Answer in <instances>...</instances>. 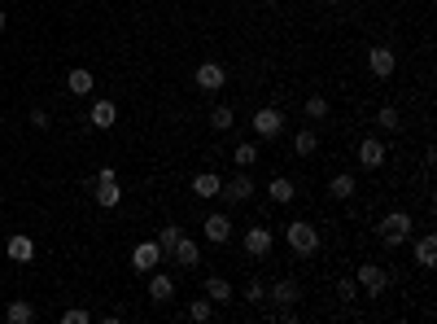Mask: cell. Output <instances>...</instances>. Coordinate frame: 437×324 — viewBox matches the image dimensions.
Segmentation results:
<instances>
[{
    "mask_svg": "<svg viewBox=\"0 0 437 324\" xmlns=\"http://www.w3.org/2000/svg\"><path fill=\"white\" fill-rule=\"evenodd\" d=\"M48 123H53V118H48V110H31V128H35V132H44Z\"/></svg>",
    "mask_w": 437,
    "mask_h": 324,
    "instance_id": "e575fe53",
    "label": "cell"
},
{
    "mask_svg": "<svg viewBox=\"0 0 437 324\" xmlns=\"http://www.w3.org/2000/svg\"><path fill=\"white\" fill-rule=\"evenodd\" d=\"M376 233H380L385 250H402V245L411 241V215H407V211H390V215L376 223Z\"/></svg>",
    "mask_w": 437,
    "mask_h": 324,
    "instance_id": "7a4b0ae2",
    "label": "cell"
},
{
    "mask_svg": "<svg viewBox=\"0 0 437 324\" xmlns=\"http://www.w3.org/2000/svg\"><path fill=\"white\" fill-rule=\"evenodd\" d=\"M188 315H193V320H201V324H210V320L219 315V307H215L210 298L201 294V298H193V307H188Z\"/></svg>",
    "mask_w": 437,
    "mask_h": 324,
    "instance_id": "83f0119b",
    "label": "cell"
},
{
    "mask_svg": "<svg viewBox=\"0 0 437 324\" xmlns=\"http://www.w3.org/2000/svg\"><path fill=\"white\" fill-rule=\"evenodd\" d=\"M232 162L249 171L254 162H259V145H254V140H241V145H237V154H232Z\"/></svg>",
    "mask_w": 437,
    "mask_h": 324,
    "instance_id": "f1b7e54d",
    "label": "cell"
},
{
    "mask_svg": "<svg viewBox=\"0 0 437 324\" xmlns=\"http://www.w3.org/2000/svg\"><path fill=\"white\" fill-rule=\"evenodd\" d=\"M92 197H96V206H101V211H114V206L123 202L118 176H114V180H92Z\"/></svg>",
    "mask_w": 437,
    "mask_h": 324,
    "instance_id": "5bb4252c",
    "label": "cell"
},
{
    "mask_svg": "<svg viewBox=\"0 0 437 324\" xmlns=\"http://www.w3.org/2000/svg\"><path fill=\"white\" fill-rule=\"evenodd\" d=\"M267 298H271V307H293L297 298H302V285L293 276H280V281L267 285Z\"/></svg>",
    "mask_w": 437,
    "mask_h": 324,
    "instance_id": "8992f818",
    "label": "cell"
},
{
    "mask_svg": "<svg viewBox=\"0 0 437 324\" xmlns=\"http://www.w3.org/2000/svg\"><path fill=\"white\" fill-rule=\"evenodd\" d=\"M179 237H184V228H179V223H162V233L153 237V241H158V250H162V259H171V250H175Z\"/></svg>",
    "mask_w": 437,
    "mask_h": 324,
    "instance_id": "603a6c76",
    "label": "cell"
},
{
    "mask_svg": "<svg viewBox=\"0 0 437 324\" xmlns=\"http://www.w3.org/2000/svg\"><path fill=\"white\" fill-rule=\"evenodd\" d=\"M354 281H358V289H363V294H385V285H390V276H385V272L376 267V263H363V267H358L354 272Z\"/></svg>",
    "mask_w": 437,
    "mask_h": 324,
    "instance_id": "7c38bea8",
    "label": "cell"
},
{
    "mask_svg": "<svg viewBox=\"0 0 437 324\" xmlns=\"http://www.w3.org/2000/svg\"><path fill=\"white\" fill-rule=\"evenodd\" d=\"M5 255H9L13 263H31V259H35V241H31L27 233H13V237L5 241Z\"/></svg>",
    "mask_w": 437,
    "mask_h": 324,
    "instance_id": "2e32d148",
    "label": "cell"
},
{
    "mask_svg": "<svg viewBox=\"0 0 437 324\" xmlns=\"http://www.w3.org/2000/svg\"><path fill=\"white\" fill-rule=\"evenodd\" d=\"M62 324H92V311H84V307H70V311H62Z\"/></svg>",
    "mask_w": 437,
    "mask_h": 324,
    "instance_id": "d6a6232c",
    "label": "cell"
},
{
    "mask_svg": "<svg viewBox=\"0 0 437 324\" xmlns=\"http://www.w3.org/2000/svg\"><path fill=\"white\" fill-rule=\"evenodd\" d=\"M88 123H92L96 132H110L114 123H118V106H114V101H106V96H101V101L92 106V114H88Z\"/></svg>",
    "mask_w": 437,
    "mask_h": 324,
    "instance_id": "9a60e30c",
    "label": "cell"
},
{
    "mask_svg": "<svg viewBox=\"0 0 437 324\" xmlns=\"http://www.w3.org/2000/svg\"><path fill=\"white\" fill-rule=\"evenodd\" d=\"M337 294H341V303L358 298V281H354V276H341V281H337Z\"/></svg>",
    "mask_w": 437,
    "mask_h": 324,
    "instance_id": "836d02e7",
    "label": "cell"
},
{
    "mask_svg": "<svg viewBox=\"0 0 437 324\" xmlns=\"http://www.w3.org/2000/svg\"><path fill=\"white\" fill-rule=\"evenodd\" d=\"M171 259H175L179 267H188V272H193V267L201 263V245H197L193 237H179V241H175V250H171Z\"/></svg>",
    "mask_w": 437,
    "mask_h": 324,
    "instance_id": "e0dca14e",
    "label": "cell"
},
{
    "mask_svg": "<svg viewBox=\"0 0 437 324\" xmlns=\"http://www.w3.org/2000/svg\"><path fill=\"white\" fill-rule=\"evenodd\" d=\"M241 245H245V255H249V259H267V255H271V228L254 223V228L245 233V241H241Z\"/></svg>",
    "mask_w": 437,
    "mask_h": 324,
    "instance_id": "9c48e42d",
    "label": "cell"
},
{
    "mask_svg": "<svg viewBox=\"0 0 437 324\" xmlns=\"http://www.w3.org/2000/svg\"><path fill=\"white\" fill-rule=\"evenodd\" d=\"M219 176H215V171H201V176H193V193L201 197V202H210V197H219Z\"/></svg>",
    "mask_w": 437,
    "mask_h": 324,
    "instance_id": "44dd1931",
    "label": "cell"
},
{
    "mask_svg": "<svg viewBox=\"0 0 437 324\" xmlns=\"http://www.w3.org/2000/svg\"><path fill=\"white\" fill-rule=\"evenodd\" d=\"M267 193H271V202H276V206H289L297 189H293V180H289V176H276V180L267 184Z\"/></svg>",
    "mask_w": 437,
    "mask_h": 324,
    "instance_id": "7402d4cb",
    "label": "cell"
},
{
    "mask_svg": "<svg viewBox=\"0 0 437 324\" xmlns=\"http://www.w3.org/2000/svg\"><path fill=\"white\" fill-rule=\"evenodd\" d=\"M285 241H289L293 259H315V250H319V228H315V223H306V219H289V223H285Z\"/></svg>",
    "mask_w": 437,
    "mask_h": 324,
    "instance_id": "6da1fadb",
    "label": "cell"
},
{
    "mask_svg": "<svg viewBox=\"0 0 437 324\" xmlns=\"http://www.w3.org/2000/svg\"><path fill=\"white\" fill-rule=\"evenodd\" d=\"M254 132H259L263 140H276L280 132H285V114H280L276 106H263L259 114H254Z\"/></svg>",
    "mask_w": 437,
    "mask_h": 324,
    "instance_id": "5b68a950",
    "label": "cell"
},
{
    "mask_svg": "<svg viewBox=\"0 0 437 324\" xmlns=\"http://www.w3.org/2000/svg\"><path fill=\"white\" fill-rule=\"evenodd\" d=\"M201 294L210 298L215 307H227V303H232V298H237L232 281H223V276H205V281H201Z\"/></svg>",
    "mask_w": 437,
    "mask_h": 324,
    "instance_id": "4fadbf2b",
    "label": "cell"
},
{
    "mask_svg": "<svg viewBox=\"0 0 437 324\" xmlns=\"http://www.w3.org/2000/svg\"><path fill=\"white\" fill-rule=\"evenodd\" d=\"M306 118H328V96H306Z\"/></svg>",
    "mask_w": 437,
    "mask_h": 324,
    "instance_id": "4dcf8cb0",
    "label": "cell"
},
{
    "mask_svg": "<svg viewBox=\"0 0 437 324\" xmlns=\"http://www.w3.org/2000/svg\"><path fill=\"white\" fill-rule=\"evenodd\" d=\"M66 88H70L74 96H88V92L96 88V79H92V70H84V66H74V70L66 74Z\"/></svg>",
    "mask_w": 437,
    "mask_h": 324,
    "instance_id": "ffe728a7",
    "label": "cell"
},
{
    "mask_svg": "<svg viewBox=\"0 0 437 324\" xmlns=\"http://www.w3.org/2000/svg\"><path fill=\"white\" fill-rule=\"evenodd\" d=\"M219 197H223L227 206H237V202H249V197H254V180H249V171L241 167V171H237V176L227 180V184H219Z\"/></svg>",
    "mask_w": 437,
    "mask_h": 324,
    "instance_id": "3957f363",
    "label": "cell"
},
{
    "mask_svg": "<svg viewBox=\"0 0 437 324\" xmlns=\"http://www.w3.org/2000/svg\"><path fill=\"white\" fill-rule=\"evenodd\" d=\"M315 149H319V136H315L311 128H302V132L293 136V154H302V158H311Z\"/></svg>",
    "mask_w": 437,
    "mask_h": 324,
    "instance_id": "484cf974",
    "label": "cell"
},
{
    "mask_svg": "<svg viewBox=\"0 0 437 324\" xmlns=\"http://www.w3.org/2000/svg\"><path fill=\"white\" fill-rule=\"evenodd\" d=\"M376 128H380V132H398V128H402L398 110H394V106H380V110H376Z\"/></svg>",
    "mask_w": 437,
    "mask_h": 324,
    "instance_id": "f546056e",
    "label": "cell"
},
{
    "mask_svg": "<svg viewBox=\"0 0 437 324\" xmlns=\"http://www.w3.org/2000/svg\"><path fill=\"white\" fill-rule=\"evenodd\" d=\"M385 158H390V149H385L376 136H368L363 145H358V167H363V171H380Z\"/></svg>",
    "mask_w": 437,
    "mask_h": 324,
    "instance_id": "8fae6325",
    "label": "cell"
},
{
    "mask_svg": "<svg viewBox=\"0 0 437 324\" xmlns=\"http://www.w3.org/2000/svg\"><path fill=\"white\" fill-rule=\"evenodd\" d=\"M241 298H245V303H254V307H259V303H267V285H263V281H249Z\"/></svg>",
    "mask_w": 437,
    "mask_h": 324,
    "instance_id": "1f68e13d",
    "label": "cell"
},
{
    "mask_svg": "<svg viewBox=\"0 0 437 324\" xmlns=\"http://www.w3.org/2000/svg\"><path fill=\"white\" fill-rule=\"evenodd\" d=\"M201 233L210 245H227L232 241V219H227V211H215V215H205L201 219Z\"/></svg>",
    "mask_w": 437,
    "mask_h": 324,
    "instance_id": "277c9868",
    "label": "cell"
},
{
    "mask_svg": "<svg viewBox=\"0 0 437 324\" xmlns=\"http://www.w3.org/2000/svg\"><path fill=\"white\" fill-rule=\"evenodd\" d=\"M5 320H9V324H31V320H35V307L22 303V298H13V303L5 307Z\"/></svg>",
    "mask_w": 437,
    "mask_h": 324,
    "instance_id": "cb8c5ba5",
    "label": "cell"
},
{
    "mask_svg": "<svg viewBox=\"0 0 437 324\" xmlns=\"http://www.w3.org/2000/svg\"><path fill=\"white\" fill-rule=\"evenodd\" d=\"M193 79H197V88H201V92H219V88L227 84V70H223L219 62H201Z\"/></svg>",
    "mask_w": 437,
    "mask_h": 324,
    "instance_id": "30bf717a",
    "label": "cell"
},
{
    "mask_svg": "<svg viewBox=\"0 0 437 324\" xmlns=\"http://www.w3.org/2000/svg\"><path fill=\"white\" fill-rule=\"evenodd\" d=\"M232 123H237V110H232V106H215V110H210V128H215V132H232Z\"/></svg>",
    "mask_w": 437,
    "mask_h": 324,
    "instance_id": "4316f807",
    "label": "cell"
},
{
    "mask_svg": "<svg viewBox=\"0 0 437 324\" xmlns=\"http://www.w3.org/2000/svg\"><path fill=\"white\" fill-rule=\"evenodd\" d=\"M437 263V237L433 233H424V237H416V267H433Z\"/></svg>",
    "mask_w": 437,
    "mask_h": 324,
    "instance_id": "d6986e66",
    "label": "cell"
},
{
    "mask_svg": "<svg viewBox=\"0 0 437 324\" xmlns=\"http://www.w3.org/2000/svg\"><path fill=\"white\" fill-rule=\"evenodd\" d=\"M328 5H337V0H328Z\"/></svg>",
    "mask_w": 437,
    "mask_h": 324,
    "instance_id": "74e56055",
    "label": "cell"
},
{
    "mask_svg": "<svg viewBox=\"0 0 437 324\" xmlns=\"http://www.w3.org/2000/svg\"><path fill=\"white\" fill-rule=\"evenodd\" d=\"M368 70L376 74V79H390V74L398 70V57H394V48H385V44L368 48Z\"/></svg>",
    "mask_w": 437,
    "mask_h": 324,
    "instance_id": "52a82bcc",
    "label": "cell"
},
{
    "mask_svg": "<svg viewBox=\"0 0 437 324\" xmlns=\"http://www.w3.org/2000/svg\"><path fill=\"white\" fill-rule=\"evenodd\" d=\"M263 5H280V0H263Z\"/></svg>",
    "mask_w": 437,
    "mask_h": 324,
    "instance_id": "8d00e7d4",
    "label": "cell"
},
{
    "mask_svg": "<svg viewBox=\"0 0 437 324\" xmlns=\"http://www.w3.org/2000/svg\"><path fill=\"white\" fill-rule=\"evenodd\" d=\"M149 298H153V303H171V298H175V281H171V276H162L158 267L149 272Z\"/></svg>",
    "mask_w": 437,
    "mask_h": 324,
    "instance_id": "ac0fdd59",
    "label": "cell"
},
{
    "mask_svg": "<svg viewBox=\"0 0 437 324\" xmlns=\"http://www.w3.org/2000/svg\"><path fill=\"white\" fill-rule=\"evenodd\" d=\"M162 263V250H158V241H140L136 250H132V272H140V276H149L153 267Z\"/></svg>",
    "mask_w": 437,
    "mask_h": 324,
    "instance_id": "ba28073f",
    "label": "cell"
},
{
    "mask_svg": "<svg viewBox=\"0 0 437 324\" xmlns=\"http://www.w3.org/2000/svg\"><path fill=\"white\" fill-rule=\"evenodd\" d=\"M354 176H350V171H341V176H332V184H328V193L332 197H337V202H346V197H354Z\"/></svg>",
    "mask_w": 437,
    "mask_h": 324,
    "instance_id": "d4e9b609",
    "label": "cell"
},
{
    "mask_svg": "<svg viewBox=\"0 0 437 324\" xmlns=\"http://www.w3.org/2000/svg\"><path fill=\"white\" fill-rule=\"evenodd\" d=\"M5 22H9V13H0V31H5Z\"/></svg>",
    "mask_w": 437,
    "mask_h": 324,
    "instance_id": "d590c367",
    "label": "cell"
}]
</instances>
